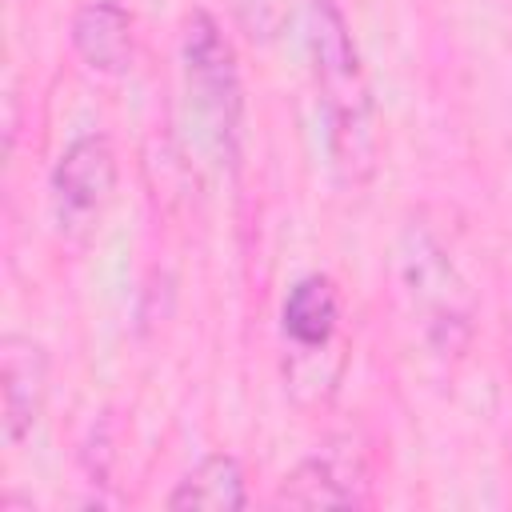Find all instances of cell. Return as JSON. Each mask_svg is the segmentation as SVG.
Instances as JSON below:
<instances>
[{"label": "cell", "mask_w": 512, "mask_h": 512, "mask_svg": "<svg viewBox=\"0 0 512 512\" xmlns=\"http://www.w3.org/2000/svg\"><path fill=\"white\" fill-rule=\"evenodd\" d=\"M48 360L44 348L28 336H4L0 344V392H4V436L20 444L44 408Z\"/></svg>", "instance_id": "277c9868"}, {"label": "cell", "mask_w": 512, "mask_h": 512, "mask_svg": "<svg viewBox=\"0 0 512 512\" xmlns=\"http://www.w3.org/2000/svg\"><path fill=\"white\" fill-rule=\"evenodd\" d=\"M336 320H340V300L328 276H304L288 288L280 324L296 348H324L336 332Z\"/></svg>", "instance_id": "8992f818"}, {"label": "cell", "mask_w": 512, "mask_h": 512, "mask_svg": "<svg viewBox=\"0 0 512 512\" xmlns=\"http://www.w3.org/2000/svg\"><path fill=\"white\" fill-rule=\"evenodd\" d=\"M248 496H244V472L236 464V456H204L168 496V508H212V512H224V508H244Z\"/></svg>", "instance_id": "52a82bcc"}, {"label": "cell", "mask_w": 512, "mask_h": 512, "mask_svg": "<svg viewBox=\"0 0 512 512\" xmlns=\"http://www.w3.org/2000/svg\"><path fill=\"white\" fill-rule=\"evenodd\" d=\"M184 60V88L196 108V116L208 124L212 140L232 152L236 124H240V76H236V52L224 40L220 24L208 12H192L180 40Z\"/></svg>", "instance_id": "7a4b0ae2"}, {"label": "cell", "mask_w": 512, "mask_h": 512, "mask_svg": "<svg viewBox=\"0 0 512 512\" xmlns=\"http://www.w3.org/2000/svg\"><path fill=\"white\" fill-rule=\"evenodd\" d=\"M276 500L292 504V508H340V504H356V492L340 476L332 456H312L292 476H284Z\"/></svg>", "instance_id": "ba28073f"}, {"label": "cell", "mask_w": 512, "mask_h": 512, "mask_svg": "<svg viewBox=\"0 0 512 512\" xmlns=\"http://www.w3.org/2000/svg\"><path fill=\"white\" fill-rule=\"evenodd\" d=\"M116 192V152L108 136L88 132L64 148L52 168V208L60 228H88Z\"/></svg>", "instance_id": "3957f363"}, {"label": "cell", "mask_w": 512, "mask_h": 512, "mask_svg": "<svg viewBox=\"0 0 512 512\" xmlns=\"http://www.w3.org/2000/svg\"><path fill=\"white\" fill-rule=\"evenodd\" d=\"M308 56L312 84L324 112V140L332 156V172L344 188H360L376 172V104L372 88L336 0H312L308 12Z\"/></svg>", "instance_id": "6da1fadb"}, {"label": "cell", "mask_w": 512, "mask_h": 512, "mask_svg": "<svg viewBox=\"0 0 512 512\" xmlns=\"http://www.w3.org/2000/svg\"><path fill=\"white\" fill-rule=\"evenodd\" d=\"M72 48L92 72L120 76L132 64V16L112 0H92L72 16Z\"/></svg>", "instance_id": "5b68a950"}]
</instances>
